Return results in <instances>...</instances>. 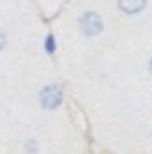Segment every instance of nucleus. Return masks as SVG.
Returning a JSON list of instances; mask_svg holds the SVG:
<instances>
[{
  "label": "nucleus",
  "mask_w": 152,
  "mask_h": 154,
  "mask_svg": "<svg viewBox=\"0 0 152 154\" xmlns=\"http://www.w3.org/2000/svg\"><path fill=\"white\" fill-rule=\"evenodd\" d=\"M39 99H41V105L44 108H55V106H59L61 101H62V94H61V88L59 86H44L39 94Z\"/></svg>",
  "instance_id": "f257e3e1"
},
{
  "label": "nucleus",
  "mask_w": 152,
  "mask_h": 154,
  "mask_svg": "<svg viewBox=\"0 0 152 154\" xmlns=\"http://www.w3.org/2000/svg\"><path fill=\"white\" fill-rule=\"evenodd\" d=\"M145 0H119V8L125 13H138L139 9H143Z\"/></svg>",
  "instance_id": "7ed1b4c3"
},
{
  "label": "nucleus",
  "mask_w": 152,
  "mask_h": 154,
  "mask_svg": "<svg viewBox=\"0 0 152 154\" xmlns=\"http://www.w3.org/2000/svg\"><path fill=\"white\" fill-rule=\"evenodd\" d=\"M46 50H48V53H51V51L55 50V42H53V35H50V37L46 38Z\"/></svg>",
  "instance_id": "20e7f679"
},
{
  "label": "nucleus",
  "mask_w": 152,
  "mask_h": 154,
  "mask_svg": "<svg viewBox=\"0 0 152 154\" xmlns=\"http://www.w3.org/2000/svg\"><path fill=\"white\" fill-rule=\"evenodd\" d=\"M150 70H152V61H150Z\"/></svg>",
  "instance_id": "423d86ee"
},
{
  "label": "nucleus",
  "mask_w": 152,
  "mask_h": 154,
  "mask_svg": "<svg viewBox=\"0 0 152 154\" xmlns=\"http://www.w3.org/2000/svg\"><path fill=\"white\" fill-rule=\"evenodd\" d=\"M81 29L86 33V35H97L101 29H103V22H101V18L96 15V13H84L81 17Z\"/></svg>",
  "instance_id": "f03ea898"
},
{
  "label": "nucleus",
  "mask_w": 152,
  "mask_h": 154,
  "mask_svg": "<svg viewBox=\"0 0 152 154\" xmlns=\"http://www.w3.org/2000/svg\"><path fill=\"white\" fill-rule=\"evenodd\" d=\"M6 46V37H4V33L2 31H0V50H2Z\"/></svg>",
  "instance_id": "39448f33"
}]
</instances>
